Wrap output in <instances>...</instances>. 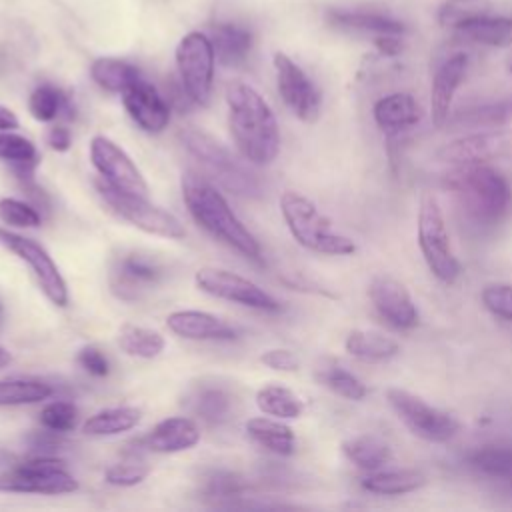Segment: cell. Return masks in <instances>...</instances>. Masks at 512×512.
<instances>
[{
    "label": "cell",
    "instance_id": "cell-1",
    "mask_svg": "<svg viewBox=\"0 0 512 512\" xmlns=\"http://www.w3.org/2000/svg\"><path fill=\"white\" fill-rule=\"evenodd\" d=\"M228 128L242 158L256 166L272 164L280 152V128L268 102L248 84L226 86Z\"/></svg>",
    "mask_w": 512,
    "mask_h": 512
},
{
    "label": "cell",
    "instance_id": "cell-2",
    "mask_svg": "<svg viewBox=\"0 0 512 512\" xmlns=\"http://www.w3.org/2000/svg\"><path fill=\"white\" fill-rule=\"evenodd\" d=\"M180 188L182 200L200 228H204L212 238L236 250L244 258L256 262L262 260L260 242L232 212L226 198L204 176L188 170L182 174Z\"/></svg>",
    "mask_w": 512,
    "mask_h": 512
},
{
    "label": "cell",
    "instance_id": "cell-3",
    "mask_svg": "<svg viewBox=\"0 0 512 512\" xmlns=\"http://www.w3.org/2000/svg\"><path fill=\"white\" fill-rule=\"evenodd\" d=\"M280 212L292 238L302 248L326 256H348L356 252L354 240L334 230L330 218L304 194L294 190L282 192Z\"/></svg>",
    "mask_w": 512,
    "mask_h": 512
},
{
    "label": "cell",
    "instance_id": "cell-4",
    "mask_svg": "<svg viewBox=\"0 0 512 512\" xmlns=\"http://www.w3.org/2000/svg\"><path fill=\"white\" fill-rule=\"evenodd\" d=\"M180 140L188 154H192L204 166V170L212 178H216L226 190L248 198H256L260 194V184L256 176L248 172L232 156V152L210 134L198 128H186L180 132Z\"/></svg>",
    "mask_w": 512,
    "mask_h": 512
},
{
    "label": "cell",
    "instance_id": "cell-5",
    "mask_svg": "<svg viewBox=\"0 0 512 512\" xmlns=\"http://www.w3.org/2000/svg\"><path fill=\"white\" fill-rule=\"evenodd\" d=\"M416 238L428 270L440 282L454 284L462 272V266L452 252L442 208L432 194H424L420 200Z\"/></svg>",
    "mask_w": 512,
    "mask_h": 512
},
{
    "label": "cell",
    "instance_id": "cell-6",
    "mask_svg": "<svg viewBox=\"0 0 512 512\" xmlns=\"http://www.w3.org/2000/svg\"><path fill=\"white\" fill-rule=\"evenodd\" d=\"M96 188H98V194L104 200V204L120 220L130 222L138 230L152 234V236L168 238V240H182L186 236L182 222L168 210L152 204L148 200V196H136V194L116 190L110 184H106L104 180L98 182Z\"/></svg>",
    "mask_w": 512,
    "mask_h": 512
},
{
    "label": "cell",
    "instance_id": "cell-7",
    "mask_svg": "<svg viewBox=\"0 0 512 512\" xmlns=\"http://www.w3.org/2000/svg\"><path fill=\"white\" fill-rule=\"evenodd\" d=\"M78 490V480L52 456H34L0 472V492L60 496Z\"/></svg>",
    "mask_w": 512,
    "mask_h": 512
},
{
    "label": "cell",
    "instance_id": "cell-8",
    "mask_svg": "<svg viewBox=\"0 0 512 512\" xmlns=\"http://www.w3.org/2000/svg\"><path fill=\"white\" fill-rule=\"evenodd\" d=\"M386 400L390 408L396 412V416L402 420V424L414 436L426 442L444 444L452 440L460 430V422L452 414L428 404L424 398L404 388H388Z\"/></svg>",
    "mask_w": 512,
    "mask_h": 512
},
{
    "label": "cell",
    "instance_id": "cell-9",
    "mask_svg": "<svg viewBox=\"0 0 512 512\" xmlns=\"http://www.w3.org/2000/svg\"><path fill=\"white\" fill-rule=\"evenodd\" d=\"M174 56L180 84L192 104L208 106L216 64V54L210 38L202 32H188L178 42Z\"/></svg>",
    "mask_w": 512,
    "mask_h": 512
},
{
    "label": "cell",
    "instance_id": "cell-10",
    "mask_svg": "<svg viewBox=\"0 0 512 512\" xmlns=\"http://www.w3.org/2000/svg\"><path fill=\"white\" fill-rule=\"evenodd\" d=\"M0 246H4L8 252H12L22 262L28 264L40 290L52 304H56L60 308L68 306L70 296H68L66 280L42 244H38L36 240L28 238V236L16 234V232L0 226Z\"/></svg>",
    "mask_w": 512,
    "mask_h": 512
},
{
    "label": "cell",
    "instance_id": "cell-11",
    "mask_svg": "<svg viewBox=\"0 0 512 512\" xmlns=\"http://www.w3.org/2000/svg\"><path fill=\"white\" fill-rule=\"evenodd\" d=\"M194 284L198 286V290L226 300V302H234L252 310H262V312H278L282 308V304L268 294L264 288H260L258 284H254L252 280L224 270V268H214V266H204L200 270H196L194 274Z\"/></svg>",
    "mask_w": 512,
    "mask_h": 512
},
{
    "label": "cell",
    "instance_id": "cell-12",
    "mask_svg": "<svg viewBox=\"0 0 512 512\" xmlns=\"http://www.w3.org/2000/svg\"><path fill=\"white\" fill-rule=\"evenodd\" d=\"M276 72V88L286 108L302 122H316L322 108V96L312 78L284 52L272 58Z\"/></svg>",
    "mask_w": 512,
    "mask_h": 512
},
{
    "label": "cell",
    "instance_id": "cell-13",
    "mask_svg": "<svg viewBox=\"0 0 512 512\" xmlns=\"http://www.w3.org/2000/svg\"><path fill=\"white\" fill-rule=\"evenodd\" d=\"M458 188L464 192L470 210L482 220H498L506 214L512 200L506 178L490 166H472L466 170Z\"/></svg>",
    "mask_w": 512,
    "mask_h": 512
},
{
    "label": "cell",
    "instance_id": "cell-14",
    "mask_svg": "<svg viewBox=\"0 0 512 512\" xmlns=\"http://www.w3.org/2000/svg\"><path fill=\"white\" fill-rule=\"evenodd\" d=\"M90 162L106 184L116 190L148 196V182L144 180L132 158L108 136L96 134L90 140Z\"/></svg>",
    "mask_w": 512,
    "mask_h": 512
},
{
    "label": "cell",
    "instance_id": "cell-15",
    "mask_svg": "<svg viewBox=\"0 0 512 512\" xmlns=\"http://www.w3.org/2000/svg\"><path fill=\"white\" fill-rule=\"evenodd\" d=\"M164 274V266L156 258L140 252H126L112 262L108 284L116 298L134 302L158 286Z\"/></svg>",
    "mask_w": 512,
    "mask_h": 512
},
{
    "label": "cell",
    "instance_id": "cell-16",
    "mask_svg": "<svg viewBox=\"0 0 512 512\" xmlns=\"http://www.w3.org/2000/svg\"><path fill=\"white\" fill-rule=\"evenodd\" d=\"M368 296L376 312L388 324L402 330L414 328L418 324V308L400 280L388 274H378L368 284Z\"/></svg>",
    "mask_w": 512,
    "mask_h": 512
},
{
    "label": "cell",
    "instance_id": "cell-17",
    "mask_svg": "<svg viewBox=\"0 0 512 512\" xmlns=\"http://www.w3.org/2000/svg\"><path fill=\"white\" fill-rule=\"evenodd\" d=\"M468 72V54L466 52H452L446 56L434 76L430 86V118L436 128H442L448 122L454 96L464 82Z\"/></svg>",
    "mask_w": 512,
    "mask_h": 512
},
{
    "label": "cell",
    "instance_id": "cell-18",
    "mask_svg": "<svg viewBox=\"0 0 512 512\" xmlns=\"http://www.w3.org/2000/svg\"><path fill=\"white\" fill-rule=\"evenodd\" d=\"M122 102L132 122L148 134L162 132L170 122V104L144 76L122 92Z\"/></svg>",
    "mask_w": 512,
    "mask_h": 512
},
{
    "label": "cell",
    "instance_id": "cell-19",
    "mask_svg": "<svg viewBox=\"0 0 512 512\" xmlns=\"http://www.w3.org/2000/svg\"><path fill=\"white\" fill-rule=\"evenodd\" d=\"M326 20L330 26L338 30L366 34L372 38L386 36V34L404 36L408 30V26L396 16L384 10H370V8H336L326 14Z\"/></svg>",
    "mask_w": 512,
    "mask_h": 512
},
{
    "label": "cell",
    "instance_id": "cell-20",
    "mask_svg": "<svg viewBox=\"0 0 512 512\" xmlns=\"http://www.w3.org/2000/svg\"><path fill=\"white\" fill-rule=\"evenodd\" d=\"M172 334L186 340H234L236 330L216 314L204 310H174L166 316Z\"/></svg>",
    "mask_w": 512,
    "mask_h": 512
},
{
    "label": "cell",
    "instance_id": "cell-21",
    "mask_svg": "<svg viewBox=\"0 0 512 512\" xmlns=\"http://www.w3.org/2000/svg\"><path fill=\"white\" fill-rule=\"evenodd\" d=\"M198 440H200V428L192 418H186V416L164 418L146 436H142L144 448L160 454L190 450L198 444Z\"/></svg>",
    "mask_w": 512,
    "mask_h": 512
},
{
    "label": "cell",
    "instance_id": "cell-22",
    "mask_svg": "<svg viewBox=\"0 0 512 512\" xmlns=\"http://www.w3.org/2000/svg\"><path fill=\"white\" fill-rule=\"evenodd\" d=\"M372 116L380 130L400 132V130L414 126L420 120L422 110L412 94L392 92V94H386L380 100H376V104L372 108Z\"/></svg>",
    "mask_w": 512,
    "mask_h": 512
},
{
    "label": "cell",
    "instance_id": "cell-23",
    "mask_svg": "<svg viewBox=\"0 0 512 512\" xmlns=\"http://www.w3.org/2000/svg\"><path fill=\"white\" fill-rule=\"evenodd\" d=\"M210 42L222 66H240L252 50V32L234 22H218L210 28Z\"/></svg>",
    "mask_w": 512,
    "mask_h": 512
},
{
    "label": "cell",
    "instance_id": "cell-24",
    "mask_svg": "<svg viewBox=\"0 0 512 512\" xmlns=\"http://www.w3.org/2000/svg\"><path fill=\"white\" fill-rule=\"evenodd\" d=\"M456 36L466 42L488 46V48H510L512 46V16L506 14H484L454 30Z\"/></svg>",
    "mask_w": 512,
    "mask_h": 512
},
{
    "label": "cell",
    "instance_id": "cell-25",
    "mask_svg": "<svg viewBox=\"0 0 512 512\" xmlns=\"http://www.w3.org/2000/svg\"><path fill=\"white\" fill-rule=\"evenodd\" d=\"M244 428L254 444L276 456H290L296 450V436L288 424L280 422V418L256 416L250 418Z\"/></svg>",
    "mask_w": 512,
    "mask_h": 512
},
{
    "label": "cell",
    "instance_id": "cell-26",
    "mask_svg": "<svg viewBox=\"0 0 512 512\" xmlns=\"http://www.w3.org/2000/svg\"><path fill=\"white\" fill-rule=\"evenodd\" d=\"M28 110H30L32 118L38 122L72 120L76 116L70 96L50 82L38 84L32 90V94L28 98Z\"/></svg>",
    "mask_w": 512,
    "mask_h": 512
},
{
    "label": "cell",
    "instance_id": "cell-27",
    "mask_svg": "<svg viewBox=\"0 0 512 512\" xmlns=\"http://www.w3.org/2000/svg\"><path fill=\"white\" fill-rule=\"evenodd\" d=\"M426 484V476L418 470H374L362 478V488L382 496H402L420 490Z\"/></svg>",
    "mask_w": 512,
    "mask_h": 512
},
{
    "label": "cell",
    "instance_id": "cell-28",
    "mask_svg": "<svg viewBox=\"0 0 512 512\" xmlns=\"http://www.w3.org/2000/svg\"><path fill=\"white\" fill-rule=\"evenodd\" d=\"M0 160L10 164L20 182L34 178V170L40 162L32 140L12 130H0Z\"/></svg>",
    "mask_w": 512,
    "mask_h": 512
},
{
    "label": "cell",
    "instance_id": "cell-29",
    "mask_svg": "<svg viewBox=\"0 0 512 512\" xmlns=\"http://www.w3.org/2000/svg\"><path fill=\"white\" fill-rule=\"evenodd\" d=\"M142 412L134 406H114V408H104L88 416L82 424V432L86 436L102 438V436H116L122 432H128L136 428L140 422Z\"/></svg>",
    "mask_w": 512,
    "mask_h": 512
},
{
    "label": "cell",
    "instance_id": "cell-30",
    "mask_svg": "<svg viewBox=\"0 0 512 512\" xmlns=\"http://www.w3.org/2000/svg\"><path fill=\"white\" fill-rule=\"evenodd\" d=\"M344 348L350 356L366 362L388 360L400 352L398 342L378 330H352L346 336Z\"/></svg>",
    "mask_w": 512,
    "mask_h": 512
},
{
    "label": "cell",
    "instance_id": "cell-31",
    "mask_svg": "<svg viewBox=\"0 0 512 512\" xmlns=\"http://www.w3.org/2000/svg\"><path fill=\"white\" fill-rule=\"evenodd\" d=\"M344 456L360 470H380L390 460V446L386 440L374 434H358L342 442Z\"/></svg>",
    "mask_w": 512,
    "mask_h": 512
},
{
    "label": "cell",
    "instance_id": "cell-32",
    "mask_svg": "<svg viewBox=\"0 0 512 512\" xmlns=\"http://www.w3.org/2000/svg\"><path fill=\"white\" fill-rule=\"evenodd\" d=\"M90 76L100 88H104L108 92L122 94L142 78V72L126 60L102 56L92 62Z\"/></svg>",
    "mask_w": 512,
    "mask_h": 512
},
{
    "label": "cell",
    "instance_id": "cell-33",
    "mask_svg": "<svg viewBox=\"0 0 512 512\" xmlns=\"http://www.w3.org/2000/svg\"><path fill=\"white\" fill-rule=\"evenodd\" d=\"M256 406L262 414L274 416L280 420L298 418L304 412V402L300 400V396L280 384L262 386L256 392Z\"/></svg>",
    "mask_w": 512,
    "mask_h": 512
},
{
    "label": "cell",
    "instance_id": "cell-34",
    "mask_svg": "<svg viewBox=\"0 0 512 512\" xmlns=\"http://www.w3.org/2000/svg\"><path fill=\"white\" fill-rule=\"evenodd\" d=\"M502 138L496 134H474V136H466L460 138L452 144H448L446 148H442V152L438 154L444 162H464V164H474L478 160L490 158L494 152H498V148Z\"/></svg>",
    "mask_w": 512,
    "mask_h": 512
},
{
    "label": "cell",
    "instance_id": "cell-35",
    "mask_svg": "<svg viewBox=\"0 0 512 512\" xmlns=\"http://www.w3.org/2000/svg\"><path fill=\"white\" fill-rule=\"evenodd\" d=\"M118 346L124 354L134 358H156L166 346V340L160 332L136 324H124L118 330Z\"/></svg>",
    "mask_w": 512,
    "mask_h": 512
},
{
    "label": "cell",
    "instance_id": "cell-36",
    "mask_svg": "<svg viewBox=\"0 0 512 512\" xmlns=\"http://www.w3.org/2000/svg\"><path fill=\"white\" fill-rule=\"evenodd\" d=\"M190 410L206 424H222L232 410L230 394L220 386H202L190 396Z\"/></svg>",
    "mask_w": 512,
    "mask_h": 512
},
{
    "label": "cell",
    "instance_id": "cell-37",
    "mask_svg": "<svg viewBox=\"0 0 512 512\" xmlns=\"http://www.w3.org/2000/svg\"><path fill=\"white\" fill-rule=\"evenodd\" d=\"M52 386L36 378H4L0 380V406L38 404L52 396Z\"/></svg>",
    "mask_w": 512,
    "mask_h": 512
},
{
    "label": "cell",
    "instance_id": "cell-38",
    "mask_svg": "<svg viewBox=\"0 0 512 512\" xmlns=\"http://www.w3.org/2000/svg\"><path fill=\"white\" fill-rule=\"evenodd\" d=\"M316 380L346 400H362L368 394L366 384L336 362H324L316 368Z\"/></svg>",
    "mask_w": 512,
    "mask_h": 512
},
{
    "label": "cell",
    "instance_id": "cell-39",
    "mask_svg": "<svg viewBox=\"0 0 512 512\" xmlns=\"http://www.w3.org/2000/svg\"><path fill=\"white\" fill-rule=\"evenodd\" d=\"M494 12L492 0H444L438 6L436 20L446 30H456L458 26Z\"/></svg>",
    "mask_w": 512,
    "mask_h": 512
},
{
    "label": "cell",
    "instance_id": "cell-40",
    "mask_svg": "<svg viewBox=\"0 0 512 512\" xmlns=\"http://www.w3.org/2000/svg\"><path fill=\"white\" fill-rule=\"evenodd\" d=\"M470 464L496 480L512 482V446H484L470 454Z\"/></svg>",
    "mask_w": 512,
    "mask_h": 512
},
{
    "label": "cell",
    "instance_id": "cell-41",
    "mask_svg": "<svg viewBox=\"0 0 512 512\" xmlns=\"http://www.w3.org/2000/svg\"><path fill=\"white\" fill-rule=\"evenodd\" d=\"M248 490V482L236 474V472H228V470H212L202 478L200 484V492L206 498H238Z\"/></svg>",
    "mask_w": 512,
    "mask_h": 512
},
{
    "label": "cell",
    "instance_id": "cell-42",
    "mask_svg": "<svg viewBox=\"0 0 512 512\" xmlns=\"http://www.w3.org/2000/svg\"><path fill=\"white\" fill-rule=\"evenodd\" d=\"M38 420L42 424V428H48V430H54V432H70L76 428V422H78V408L76 404L72 402H66V400H54V402H48L40 414H38Z\"/></svg>",
    "mask_w": 512,
    "mask_h": 512
},
{
    "label": "cell",
    "instance_id": "cell-43",
    "mask_svg": "<svg viewBox=\"0 0 512 512\" xmlns=\"http://www.w3.org/2000/svg\"><path fill=\"white\" fill-rule=\"evenodd\" d=\"M0 220L14 228H36L42 222L40 210L18 198H0Z\"/></svg>",
    "mask_w": 512,
    "mask_h": 512
},
{
    "label": "cell",
    "instance_id": "cell-44",
    "mask_svg": "<svg viewBox=\"0 0 512 512\" xmlns=\"http://www.w3.org/2000/svg\"><path fill=\"white\" fill-rule=\"evenodd\" d=\"M150 474V466L144 464L138 456H128V460L112 464L110 468H106L104 472V480L112 486H120V488H130L136 486L140 482H144Z\"/></svg>",
    "mask_w": 512,
    "mask_h": 512
},
{
    "label": "cell",
    "instance_id": "cell-45",
    "mask_svg": "<svg viewBox=\"0 0 512 512\" xmlns=\"http://www.w3.org/2000/svg\"><path fill=\"white\" fill-rule=\"evenodd\" d=\"M480 298L488 312H492L502 320L512 322V284H504V282L488 284L482 288Z\"/></svg>",
    "mask_w": 512,
    "mask_h": 512
},
{
    "label": "cell",
    "instance_id": "cell-46",
    "mask_svg": "<svg viewBox=\"0 0 512 512\" xmlns=\"http://www.w3.org/2000/svg\"><path fill=\"white\" fill-rule=\"evenodd\" d=\"M26 442L36 456H50L52 452H60L68 446L62 432H54L48 428H44L40 432H32Z\"/></svg>",
    "mask_w": 512,
    "mask_h": 512
},
{
    "label": "cell",
    "instance_id": "cell-47",
    "mask_svg": "<svg viewBox=\"0 0 512 512\" xmlns=\"http://www.w3.org/2000/svg\"><path fill=\"white\" fill-rule=\"evenodd\" d=\"M76 360H78V364H80L88 374H92V376H96V378H104V376H108V372H110V362H108V358H106V356L102 354V350H98L96 346H84V348H80Z\"/></svg>",
    "mask_w": 512,
    "mask_h": 512
},
{
    "label": "cell",
    "instance_id": "cell-48",
    "mask_svg": "<svg viewBox=\"0 0 512 512\" xmlns=\"http://www.w3.org/2000/svg\"><path fill=\"white\" fill-rule=\"evenodd\" d=\"M260 362L278 372H296L300 366L298 358L286 348H272V350L262 352Z\"/></svg>",
    "mask_w": 512,
    "mask_h": 512
},
{
    "label": "cell",
    "instance_id": "cell-49",
    "mask_svg": "<svg viewBox=\"0 0 512 512\" xmlns=\"http://www.w3.org/2000/svg\"><path fill=\"white\" fill-rule=\"evenodd\" d=\"M46 144L56 152H66L72 144V134L64 126H52L46 134Z\"/></svg>",
    "mask_w": 512,
    "mask_h": 512
},
{
    "label": "cell",
    "instance_id": "cell-50",
    "mask_svg": "<svg viewBox=\"0 0 512 512\" xmlns=\"http://www.w3.org/2000/svg\"><path fill=\"white\" fill-rule=\"evenodd\" d=\"M16 128H18L16 114L10 108L0 104V130H16Z\"/></svg>",
    "mask_w": 512,
    "mask_h": 512
},
{
    "label": "cell",
    "instance_id": "cell-51",
    "mask_svg": "<svg viewBox=\"0 0 512 512\" xmlns=\"http://www.w3.org/2000/svg\"><path fill=\"white\" fill-rule=\"evenodd\" d=\"M16 462V456L4 448H0V466H8V464H14Z\"/></svg>",
    "mask_w": 512,
    "mask_h": 512
},
{
    "label": "cell",
    "instance_id": "cell-52",
    "mask_svg": "<svg viewBox=\"0 0 512 512\" xmlns=\"http://www.w3.org/2000/svg\"><path fill=\"white\" fill-rule=\"evenodd\" d=\"M10 362H12L10 352L4 346H0V368H6Z\"/></svg>",
    "mask_w": 512,
    "mask_h": 512
},
{
    "label": "cell",
    "instance_id": "cell-53",
    "mask_svg": "<svg viewBox=\"0 0 512 512\" xmlns=\"http://www.w3.org/2000/svg\"><path fill=\"white\" fill-rule=\"evenodd\" d=\"M508 486H510V490H512V482H510V484H508Z\"/></svg>",
    "mask_w": 512,
    "mask_h": 512
},
{
    "label": "cell",
    "instance_id": "cell-54",
    "mask_svg": "<svg viewBox=\"0 0 512 512\" xmlns=\"http://www.w3.org/2000/svg\"><path fill=\"white\" fill-rule=\"evenodd\" d=\"M0 314H2V308H0Z\"/></svg>",
    "mask_w": 512,
    "mask_h": 512
}]
</instances>
